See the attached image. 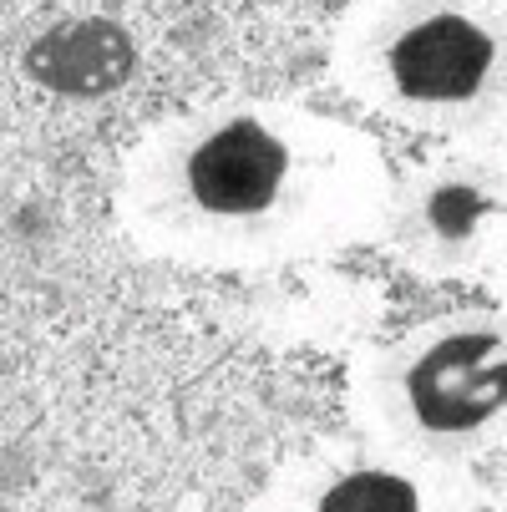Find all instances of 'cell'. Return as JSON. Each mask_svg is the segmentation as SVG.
<instances>
[{
  "label": "cell",
  "mask_w": 507,
  "mask_h": 512,
  "mask_svg": "<svg viewBox=\"0 0 507 512\" xmlns=\"http://www.w3.org/2000/svg\"><path fill=\"white\" fill-rule=\"evenodd\" d=\"M391 188L386 153L360 127L305 102L239 97L142 137L122 168L117 218L153 259L264 269L376 234Z\"/></svg>",
  "instance_id": "1"
},
{
  "label": "cell",
  "mask_w": 507,
  "mask_h": 512,
  "mask_svg": "<svg viewBox=\"0 0 507 512\" xmlns=\"http://www.w3.org/2000/svg\"><path fill=\"white\" fill-rule=\"evenodd\" d=\"M330 71L396 127L487 148L507 132V0H355Z\"/></svg>",
  "instance_id": "2"
},
{
  "label": "cell",
  "mask_w": 507,
  "mask_h": 512,
  "mask_svg": "<svg viewBox=\"0 0 507 512\" xmlns=\"http://www.w3.org/2000/svg\"><path fill=\"white\" fill-rule=\"evenodd\" d=\"M360 436L467 472L507 447V305L416 320L350 371Z\"/></svg>",
  "instance_id": "3"
},
{
  "label": "cell",
  "mask_w": 507,
  "mask_h": 512,
  "mask_svg": "<svg viewBox=\"0 0 507 512\" xmlns=\"http://www.w3.org/2000/svg\"><path fill=\"white\" fill-rule=\"evenodd\" d=\"M391 254L431 279H492L507 264V153L452 148L396 178L386 224Z\"/></svg>",
  "instance_id": "4"
},
{
  "label": "cell",
  "mask_w": 507,
  "mask_h": 512,
  "mask_svg": "<svg viewBox=\"0 0 507 512\" xmlns=\"http://www.w3.org/2000/svg\"><path fill=\"white\" fill-rule=\"evenodd\" d=\"M244 512H472V482L360 436L284 462Z\"/></svg>",
  "instance_id": "5"
},
{
  "label": "cell",
  "mask_w": 507,
  "mask_h": 512,
  "mask_svg": "<svg viewBox=\"0 0 507 512\" xmlns=\"http://www.w3.org/2000/svg\"><path fill=\"white\" fill-rule=\"evenodd\" d=\"M492 284H497V295H502V305H507V264H502V269L492 274Z\"/></svg>",
  "instance_id": "6"
}]
</instances>
